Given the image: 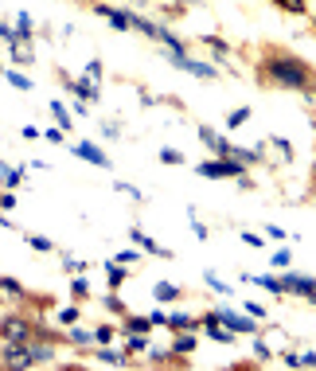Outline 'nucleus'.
Masks as SVG:
<instances>
[{
    "label": "nucleus",
    "mask_w": 316,
    "mask_h": 371,
    "mask_svg": "<svg viewBox=\"0 0 316 371\" xmlns=\"http://www.w3.org/2000/svg\"><path fill=\"white\" fill-rule=\"evenodd\" d=\"M258 78L277 90H301V94H316V75L305 59L289 55V51H266L258 59Z\"/></svg>",
    "instance_id": "obj_1"
},
{
    "label": "nucleus",
    "mask_w": 316,
    "mask_h": 371,
    "mask_svg": "<svg viewBox=\"0 0 316 371\" xmlns=\"http://www.w3.org/2000/svg\"><path fill=\"white\" fill-rule=\"evenodd\" d=\"M0 363L4 368H40V363H55V340L47 336H31V340L20 344H0Z\"/></svg>",
    "instance_id": "obj_2"
},
{
    "label": "nucleus",
    "mask_w": 316,
    "mask_h": 371,
    "mask_svg": "<svg viewBox=\"0 0 316 371\" xmlns=\"http://www.w3.org/2000/svg\"><path fill=\"white\" fill-rule=\"evenodd\" d=\"M35 336V317L28 312H4L0 317V344H20Z\"/></svg>",
    "instance_id": "obj_3"
},
{
    "label": "nucleus",
    "mask_w": 316,
    "mask_h": 371,
    "mask_svg": "<svg viewBox=\"0 0 316 371\" xmlns=\"http://www.w3.org/2000/svg\"><path fill=\"white\" fill-rule=\"evenodd\" d=\"M196 172L203 180H238V176H246V165L235 156H215V160H199Z\"/></svg>",
    "instance_id": "obj_4"
},
{
    "label": "nucleus",
    "mask_w": 316,
    "mask_h": 371,
    "mask_svg": "<svg viewBox=\"0 0 316 371\" xmlns=\"http://www.w3.org/2000/svg\"><path fill=\"white\" fill-rule=\"evenodd\" d=\"M277 282H281V297H305V301L316 305V278L293 273V270H277Z\"/></svg>",
    "instance_id": "obj_5"
},
{
    "label": "nucleus",
    "mask_w": 316,
    "mask_h": 371,
    "mask_svg": "<svg viewBox=\"0 0 316 371\" xmlns=\"http://www.w3.org/2000/svg\"><path fill=\"white\" fill-rule=\"evenodd\" d=\"M164 59H168L176 70H184V75H196V78H203V82H215V78H219V67H211V63H199V59H191V55H172V51H164Z\"/></svg>",
    "instance_id": "obj_6"
},
{
    "label": "nucleus",
    "mask_w": 316,
    "mask_h": 371,
    "mask_svg": "<svg viewBox=\"0 0 316 371\" xmlns=\"http://www.w3.org/2000/svg\"><path fill=\"white\" fill-rule=\"evenodd\" d=\"M215 312H219V321L227 324L230 332H238V336H258V328H262L258 317H250V312H235V309H227V305L215 309Z\"/></svg>",
    "instance_id": "obj_7"
},
{
    "label": "nucleus",
    "mask_w": 316,
    "mask_h": 371,
    "mask_svg": "<svg viewBox=\"0 0 316 371\" xmlns=\"http://www.w3.org/2000/svg\"><path fill=\"white\" fill-rule=\"evenodd\" d=\"M199 328L207 332V340H215V344H235V340H238V332H230L227 324L219 321V312H215V309L199 317Z\"/></svg>",
    "instance_id": "obj_8"
},
{
    "label": "nucleus",
    "mask_w": 316,
    "mask_h": 371,
    "mask_svg": "<svg viewBox=\"0 0 316 371\" xmlns=\"http://www.w3.org/2000/svg\"><path fill=\"white\" fill-rule=\"evenodd\" d=\"M74 156H82V160L94 165V168H109V165H113V160L106 156V149L94 145V141H74Z\"/></svg>",
    "instance_id": "obj_9"
},
{
    "label": "nucleus",
    "mask_w": 316,
    "mask_h": 371,
    "mask_svg": "<svg viewBox=\"0 0 316 371\" xmlns=\"http://www.w3.org/2000/svg\"><path fill=\"white\" fill-rule=\"evenodd\" d=\"M94 8V16L109 20L118 31H133V24H129V8H113V4H90Z\"/></svg>",
    "instance_id": "obj_10"
},
{
    "label": "nucleus",
    "mask_w": 316,
    "mask_h": 371,
    "mask_svg": "<svg viewBox=\"0 0 316 371\" xmlns=\"http://www.w3.org/2000/svg\"><path fill=\"white\" fill-rule=\"evenodd\" d=\"M59 78L67 82L70 90H74V94H79V102H86V106H90V102H98V94H102L98 82H90V78H67L63 70H59Z\"/></svg>",
    "instance_id": "obj_11"
},
{
    "label": "nucleus",
    "mask_w": 316,
    "mask_h": 371,
    "mask_svg": "<svg viewBox=\"0 0 316 371\" xmlns=\"http://www.w3.org/2000/svg\"><path fill=\"white\" fill-rule=\"evenodd\" d=\"M129 243L141 246V250H148V254H157V258H176V254H172L168 246H160L157 238H148V234L141 231V227H133V231H129Z\"/></svg>",
    "instance_id": "obj_12"
},
{
    "label": "nucleus",
    "mask_w": 316,
    "mask_h": 371,
    "mask_svg": "<svg viewBox=\"0 0 316 371\" xmlns=\"http://www.w3.org/2000/svg\"><path fill=\"white\" fill-rule=\"evenodd\" d=\"M199 141H203V145H207L215 156H230V149H235V145L227 141V137H223V133H215L211 126H199Z\"/></svg>",
    "instance_id": "obj_13"
},
{
    "label": "nucleus",
    "mask_w": 316,
    "mask_h": 371,
    "mask_svg": "<svg viewBox=\"0 0 316 371\" xmlns=\"http://www.w3.org/2000/svg\"><path fill=\"white\" fill-rule=\"evenodd\" d=\"M152 43H160V47L172 51V55H188V43H184L176 31H168L164 24H157V36H152Z\"/></svg>",
    "instance_id": "obj_14"
},
{
    "label": "nucleus",
    "mask_w": 316,
    "mask_h": 371,
    "mask_svg": "<svg viewBox=\"0 0 316 371\" xmlns=\"http://www.w3.org/2000/svg\"><path fill=\"white\" fill-rule=\"evenodd\" d=\"M0 297H8V301H28V289H24L20 278H8V273H0Z\"/></svg>",
    "instance_id": "obj_15"
},
{
    "label": "nucleus",
    "mask_w": 316,
    "mask_h": 371,
    "mask_svg": "<svg viewBox=\"0 0 316 371\" xmlns=\"http://www.w3.org/2000/svg\"><path fill=\"white\" fill-rule=\"evenodd\" d=\"M196 332H176V340H172V356L176 360H188L191 351H196Z\"/></svg>",
    "instance_id": "obj_16"
},
{
    "label": "nucleus",
    "mask_w": 316,
    "mask_h": 371,
    "mask_svg": "<svg viewBox=\"0 0 316 371\" xmlns=\"http://www.w3.org/2000/svg\"><path fill=\"white\" fill-rule=\"evenodd\" d=\"M94 360H98V363H109V368H129V360H133V356H125V351H113V348H106V344H102V348H94Z\"/></svg>",
    "instance_id": "obj_17"
},
{
    "label": "nucleus",
    "mask_w": 316,
    "mask_h": 371,
    "mask_svg": "<svg viewBox=\"0 0 316 371\" xmlns=\"http://www.w3.org/2000/svg\"><path fill=\"white\" fill-rule=\"evenodd\" d=\"M152 297H157V305H168V301H180L184 289H180L176 282H157L152 285Z\"/></svg>",
    "instance_id": "obj_18"
},
{
    "label": "nucleus",
    "mask_w": 316,
    "mask_h": 371,
    "mask_svg": "<svg viewBox=\"0 0 316 371\" xmlns=\"http://www.w3.org/2000/svg\"><path fill=\"white\" fill-rule=\"evenodd\" d=\"M164 328L172 332H196L199 328V317H188V312H168V324Z\"/></svg>",
    "instance_id": "obj_19"
},
{
    "label": "nucleus",
    "mask_w": 316,
    "mask_h": 371,
    "mask_svg": "<svg viewBox=\"0 0 316 371\" xmlns=\"http://www.w3.org/2000/svg\"><path fill=\"white\" fill-rule=\"evenodd\" d=\"M125 336V356H141V351H148V332H121Z\"/></svg>",
    "instance_id": "obj_20"
},
{
    "label": "nucleus",
    "mask_w": 316,
    "mask_h": 371,
    "mask_svg": "<svg viewBox=\"0 0 316 371\" xmlns=\"http://www.w3.org/2000/svg\"><path fill=\"white\" fill-rule=\"evenodd\" d=\"M8 55H12V63H20V67L35 63V47H31V43H12V47H8Z\"/></svg>",
    "instance_id": "obj_21"
},
{
    "label": "nucleus",
    "mask_w": 316,
    "mask_h": 371,
    "mask_svg": "<svg viewBox=\"0 0 316 371\" xmlns=\"http://www.w3.org/2000/svg\"><path fill=\"white\" fill-rule=\"evenodd\" d=\"M106 278H109V289H121L125 278H129V266H118L113 258H109V262H106Z\"/></svg>",
    "instance_id": "obj_22"
},
{
    "label": "nucleus",
    "mask_w": 316,
    "mask_h": 371,
    "mask_svg": "<svg viewBox=\"0 0 316 371\" xmlns=\"http://www.w3.org/2000/svg\"><path fill=\"white\" fill-rule=\"evenodd\" d=\"M230 156H235V160H242V165H258V160H266V153H262V149H242V145H235L230 149Z\"/></svg>",
    "instance_id": "obj_23"
},
{
    "label": "nucleus",
    "mask_w": 316,
    "mask_h": 371,
    "mask_svg": "<svg viewBox=\"0 0 316 371\" xmlns=\"http://www.w3.org/2000/svg\"><path fill=\"white\" fill-rule=\"evenodd\" d=\"M152 321L148 317H137V312H125V321H121V332H148Z\"/></svg>",
    "instance_id": "obj_24"
},
{
    "label": "nucleus",
    "mask_w": 316,
    "mask_h": 371,
    "mask_svg": "<svg viewBox=\"0 0 316 371\" xmlns=\"http://www.w3.org/2000/svg\"><path fill=\"white\" fill-rule=\"evenodd\" d=\"M31 31H35V24H31V16L28 12H20V16H16V36H20V43H31Z\"/></svg>",
    "instance_id": "obj_25"
},
{
    "label": "nucleus",
    "mask_w": 316,
    "mask_h": 371,
    "mask_svg": "<svg viewBox=\"0 0 316 371\" xmlns=\"http://www.w3.org/2000/svg\"><path fill=\"white\" fill-rule=\"evenodd\" d=\"M79 305H63L59 312H55V321H59V328H70V324H79Z\"/></svg>",
    "instance_id": "obj_26"
},
{
    "label": "nucleus",
    "mask_w": 316,
    "mask_h": 371,
    "mask_svg": "<svg viewBox=\"0 0 316 371\" xmlns=\"http://www.w3.org/2000/svg\"><path fill=\"white\" fill-rule=\"evenodd\" d=\"M199 39L211 47V55H215V59H227V55H230V43H227V39H219V36H199Z\"/></svg>",
    "instance_id": "obj_27"
},
{
    "label": "nucleus",
    "mask_w": 316,
    "mask_h": 371,
    "mask_svg": "<svg viewBox=\"0 0 316 371\" xmlns=\"http://www.w3.org/2000/svg\"><path fill=\"white\" fill-rule=\"evenodd\" d=\"M70 297H74V301H86V297H90V282L82 278V273L70 278Z\"/></svg>",
    "instance_id": "obj_28"
},
{
    "label": "nucleus",
    "mask_w": 316,
    "mask_h": 371,
    "mask_svg": "<svg viewBox=\"0 0 316 371\" xmlns=\"http://www.w3.org/2000/svg\"><path fill=\"white\" fill-rule=\"evenodd\" d=\"M51 117L59 121V129H67V133H70V126H74V117L67 114V106H63V102H51Z\"/></svg>",
    "instance_id": "obj_29"
},
{
    "label": "nucleus",
    "mask_w": 316,
    "mask_h": 371,
    "mask_svg": "<svg viewBox=\"0 0 316 371\" xmlns=\"http://www.w3.org/2000/svg\"><path fill=\"white\" fill-rule=\"evenodd\" d=\"M24 238H28L31 250H40V254H51V250H55V243H51L47 234H24Z\"/></svg>",
    "instance_id": "obj_30"
},
{
    "label": "nucleus",
    "mask_w": 316,
    "mask_h": 371,
    "mask_svg": "<svg viewBox=\"0 0 316 371\" xmlns=\"http://www.w3.org/2000/svg\"><path fill=\"white\" fill-rule=\"evenodd\" d=\"M274 4H277L281 12H289V16H305V12H308L305 0H274Z\"/></svg>",
    "instance_id": "obj_31"
},
{
    "label": "nucleus",
    "mask_w": 316,
    "mask_h": 371,
    "mask_svg": "<svg viewBox=\"0 0 316 371\" xmlns=\"http://www.w3.org/2000/svg\"><path fill=\"white\" fill-rule=\"evenodd\" d=\"M20 180H24V168H8V172H0V184L8 188V192H16Z\"/></svg>",
    "instance_id": "obj_32"
},
{
    "label": "nucleus",
    "mask_w": 316,
    "mask_h": 371,
    "mask_svg": "<svg viewBox=\"0 0 316 371\" xmlns=\"http://www.w3.org/2000/svg\"><path fill=\"white\" fill-rule=\"evenodd\" d=\"M4 82H8V86H16V90H31V78L20 75V70H4Z\"/></svg>",
    "instance_id": "obj_33"
},
{
    "label": "nucleus",
    "mask_w": 316,
    "mask_h": 371,
    "mask_svg": "<svg viewBox=\"0 0 316 371\" xmlns=\"http://www.w3.org/2000/svg\"><path fill=\"white\" fill-rule=\"evenodd\" d=\"M160 165H172V168L184 165V153H180V149H172V145H164V149H160Z\"/></svg>",
    "instance_id": "obj_34"
},
{
    "label": "nucleus",
    "mask_w": 316,
    "mask_h": 371,
    "mask_svg": "<svg viewBox=\"0 0 316 371\" xmlns=\"http://www.w3.org/2000/svg\"><path fill=\"white\" fill-rule=\"evenodd\" d=\"M102 309H109V312H118V317H125V301H121L118 293H109V297H102Z\"/></svg>",
    "instance_id": "obj_35"
},
{
    "label": "nucleus",
    "mask_w": 316,
    "mask_h": 371,
    "mask_svg": "<svg viewBox=\"0 0 316 371\" xmlns=\"http://www.w3.org/2000/svg\"><path fill=\"white\" fill-rule=\"evenodd\" d=\"M203 282H207V285H211V289H215V293H223V297H227V293H230V285L223 282V278H219L215 270H207V273H203Z\"/></svg>",
    "instance_id": "obj_36"
},
{
    "label": "nucleus",
    "mask_w": 316,
    "mask_h": 371,
    "mask_svg": "<svg viewBox=\"0 0 316 371\" xmlns=\"http://www.w3.org/2000/svg\"><path fill=\"white\" fill-rule=\"evenodd\" d=\"M246 121H250V106H242L227 117V129H238V126H246Z\"/></svg>",
    "instance_id": "obj_37"
},
{
    "label": "nucleus",
    "mask_w": 316,
    "mask_h": 371,
    "mask_svg": "<svg viewBox=\"0 0 316 371\" xmlns=\"http://www.w3.org/2000/svg\"><path fill=\"white\" fill-rule=\"evenodd\" d=\"M269 145H274L277 153H281V160H293V145H289L285 137H269Z\"/></svg>",
    "instance_id": "obj_38"
},
{
    "label": "nucleus",
    "mask_w": 316,
    "mask_h": 371,
    "mask_svg": "<svg viewBox=\"0 0 316 371\" xmlns=\"http://www.w3.org/2000/svg\"><path fill=\"white\" fill-rule=\"evenodd\" d=\"M137 258H141V254L133 250V246H125L121 254H113V262H118V266H137Z\"/></svg>",
    "instance_id": "obj_39"
},
{
    "label": "nucleus",
    "mask_w": 316,
    "mask_h": 371,
    "mask_svg": "<svg viewBox=\"0 0 316 371\" xmlns=\"http://www.w3.org/2000/svg\"><path fill=\"white\" fill-rule=\"evenodd\" d=\"M82 78H90V82H98V86H102V59H90L86 75H82Z\"/></svg>",
    "instance_id": "obj_40"
},
{
    "label": "nucleus",
    "mask_w": 316,
    "mask_h": 371,
    "mask_svg": "<svg viewBox=\"0 0 316 371\" xmlns=\"http://www.w3.org/2000/svg\"><path fill=\"white\" fill-rule=\"evenodd\" d=\"M94 344H113V324H98L94 328Z\"/></svg>",
    "instance_id": "obj_41"
},
{
    "label": "nucleus",
    "mask_w": 316,
    "mask_h": 371,
    "mask_svg": "<svg viewBox=\"0 0 316 371\" xmlns=\"http://www.w3.org/2000/svg\"><path fill=\"white\" fill-rule=\"evenodd\" d=\"M254 360H258V363H269V360H274V351H269L266 340H254Z\"/></svg>",
    "instance_id": "obj_42"
},
{
    "label": "nucleus",
    "mask_w": 316,
    "mask_h": 371,
    "mask_svg": "<svg viewBox=\"0 0 316 371\" xmlns=\"http://www.w3.org/2000/svg\"><path fill=\"white\" fill-rule=\"evenodd\" d=\"M0 39H4V43H20V36H16V24H4V20H0Z\"/></svg>",
    "instance_id": "obj_43"
},
{
    "label": "nucleus",
    "mask_w": 316,
    "mask_h": 371,
    "mask_svg": "<svg viewBox=\"0 0 316 371\" xmlns=\"http://www.w3.org/2000/svg\"><path fill=\"white\" fill-rule=\"evenodd\" d=\"M289 262H293V254H289L285 246H281V250L274 254V270H289Z\"/></svg>",
    "instance_id": "obj_44"
},
{
    "label": "nucleus",
    "mask_w": 316,
    "mask_h": 371,
    "mask_svg": "<svg viewBox=\"0 0 316 371\" xmlns=\"http://www.w3.org/2000/svg\"><path fill=\"white\" fill-rule=\"evenodd\" d=\"M118 192H125L133 204H141V199H145V192H141V188H133V184H118Z\"/></svg>",
    "instance_id": "obj_45"
},
{
    "label": "nucleus",
    "mask_w": 316,
    "mask_h": 371,
    "mask_svg": "<svg viewBox=\"0 0 316 371\" xmlns=\"http://www.w3.org/2000/svg\"><path fill=\"white\" fill-rule=\"evenodd\" d=\"M242 243H246V246H254V250H258V246L266 243V238H262L258 231H242Z\"/></svg>",
    "instance_id": "obj_46"
},
{
    "label": "nucleus",
    "mask_w": 316,
    "mask_h": 371,
    "mask_svg": "<svg viewBox=\"0 0 316 371\" xmlns=\"http://www.w3.org/2000/svg\"><path fill=\"white\" fill-rule=\"evenodd\" d=\"M63 270H67V273H82V270H86V262H79V258H63Z\"/></svg>",
    "instance_id": "obj_47"
},
{
    "label": "nucleus",
    "mask_w": 316,
    "mask_h": 371,
    "mask_svg": "<svg viewBox=\"0 0 316 371\" xmlns=\"http://www.w3.org/2000/svg\"><path fill=\"white\" fill-rule=\"evenodd\" d=\"M148 321H152V328H164V324H168V312L157 309V312H148Z\"/></svg>",
    "instance_id": "obj_48"
},
{
    "label": "nucleus",
    "mask_w": 316,
    "mask_h": 371,
    "mask_svg": "<svg viewBox=\"0 0 316 371\" xmlns=\"http://www.w3.org/2000/svg\"><path fill=\"white\" fill-rule=\"evenodd\" d=\"M12 207H16V195L4 188V192H0V211H12Z\"/></svg>",
    "instance_id": "obj_49"
},
{
    "label": "nucleus",
    "mask_w": 316,
    "mask_h": 371,
    "mask_svg": "<svg viewBox=\"0 0 316 371\" xmlns=\"http://www.w3.org/2000/svg\"><path fill=\"white\" fill-rule=\"evenodd\" d=\"M43 137H47L51 145H63V141H67V129H47Z\"/></svg>",
    "instance_id": "obj_50"
},
{
    "label": "nucleus",
    "mask_w": 316,
    "mask_h": 371,
    "mask_svg": "<svg viewBox=\"0 0 316 371\" xmlns=\"http://www.w3.org/2000/svg\"><path fill=\"white\" fill-rule=\"evenodd\" d=\"M20 133H24V141H40V137H43V129H40V126H24Z\"/></svg>",
    "instance_id": "obj_51"
},
{
    "label": "nucleus",
    "mask_w": 316,
    "mask_h": 371,
    "mask_svg": "<svg viewBox=\"0 0 316 371\" xmlns=\"http://www.w3.org/2000/svg\"><path fill=\"white\" fill-rule=\"evenodd\" d=\"M281 363H285V368H301V351H285V356H281Z\"/></svg>",
    "instance_id": "obj_52"
},
{
    "label": "nucleus",
    "mask_w": 316,
    "mask_h": 371,
    "mask_svg": "<svg viewBox=\"0 0 316 371\" xmlns=\"http://www.w3.org/2000/svg\"><path fill=\"white\" fill-rule=\"evenodd\" d=\"M266 238H274V243H285V231H281V227H266Z\"/></svg>",
    "instance_id": "obj_53"
},
{
    "label": "nucleus",
    "mask_w": 316,
    "mask_h": 371,
    "mask_svg": "<svg viewBox=\"0 0 316 371\" xmlns=\"http://www.w3.org/2000/svg\"><path fill=\"white\" fill-rule=\"evenodd\" d=\"M246 312H250V317H258V321L266 317V309H262V305H258V301H246Z\"/></svg>",
    "instance_id": "obj_54"
},
{
    "label": "nucleus",
    "mask_w": 316,
    "mask_h": 371,
    "mask_svg": "<svg viewBox=\"0 0 316 371\" xmlns=\"http://www.w3.org/2000/svg\"><path fill=\"white\" fill-rule=\"evenodd\" d=\"M301 368H316V351H301Z\"/></svg>",
    "instance_id": "obj_55"
},
{
    "label": "nucleus",
    "mask_w": 316,
    "mask_h": 371,
    "mask_svg": "<svg viewBox=\"0 0 316 371\" xmlns=\"http://www.w3.org/2000/svg\"><path fill=\"white\" fill-rule=\"evenodd\" d=\"M191 234H196V238H207V227H203V223H196V219H191Z\"/></svg>",
    "instance_id": "obj_56"
},
{
    "label": "nucleus",
    "mask_w": 316,
    "mask_h": 371,
    "mask_svg": "<svg viewBox=\"0 0 316 371\" xmlns=\"http://www.w3.org/2000/svg\"><path fill=\"white\" fill-rule=\"evenodd\" d=\"M129 4H148V0H129Z\"/></svg>",
    "instance_id": "obj_57"
},
{
    "label": "nucleus",
    "mask_w": 316,
    "mask_h": 371,
    "mask_svg": "<svg viewBox=\"0 0 316 371\" xmlns=\"http://www.w3.org/2000/svg\"><path fill=\"white\" fill-rule=\"evenodd\" d=\"M176 4H196V0H176Z\"/></svg>",
    "instance_id": "obj_58"
},
{
    "label": "nucleus",
    "mask_w": 316,
    "mask_h": 371,
    "mask_svg": "<svg viewBox=\"0 0 316 371\" xmlns=\"http://www.w3.org/2000/svg\"><path fill=\"white\" fill-rule=\"evenodd\" d=\"M4 70H8V67H4V63H0V78H4Z\"/></svg>",
    "instance_id": "obj_59"
},
{
    "label": "nucleus",
    "mask_w": 316,
    "mask_h": 371,
    "mask_svg": "<svg viewBox=\"0 0 316 371\" xmlns=\"http://www.w3.org/2000/svg\"><path fill=\"white\" fill-rule=\"evenodd\" d=\"M313 31H316V16H313Z\"/></svg>",
    "instance_id": "obj_60"
}]
</instances>
